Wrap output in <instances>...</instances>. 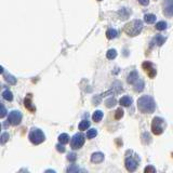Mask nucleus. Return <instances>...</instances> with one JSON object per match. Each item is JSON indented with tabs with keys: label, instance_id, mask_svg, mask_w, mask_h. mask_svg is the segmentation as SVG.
Returning <instances> with one entry per match:
<instances>
[{
	"label": "nucleus",
	"instance_id": "1",
	"mask_svg": "<svg viewBox=\"0 0 173 173\" xmlns=\"http://www.w3.org/2000/svg\"><path fill=\"white\" fill-rule=\"evenodd\" d=\"M137 108L143 114H152L156 109V103L149 95H142L137 100Z\"/></svg>",
	"mask_w": 173,
	"mask_h": 173
},
{
	"label": "nucleus",
	"instance_id": "2",
	"mask_svg": "<svg viewBox=\"0 0 173 173\" xmlns=\"http://www.w3.org/2000/svg\"><path fill=\"white\" fill-rule=\"evenodd\" d=\"M143 29V22L139 20H133L130 23L124 25V33L130 37H135L137 35L141 34V31Z\"/></svg>",
	"mask_w": 173,
	"mask_h": 173
},
{
	"label": "nucleus",
	"instance_id": "3",
	"mask_svg": "<svg viewBox=\"0 0 173 173\" xmlns=\"http://www.w3.org/2000/svg\"><path fill=\"white\" fill-rule=\"evenodd\" d=\"M167 123H165V119H162L161 117H155L152 121V131L155 135H160L163 133Z\"/></svg>",
	"mask_w": 173,
	"mask_h": 173
},
{
	"label": "nucleus",
	"instance_id": "4",
	"mask_svg": "<svg viewBox=\"0 0 173 173\" xmlns=\"http://www.w3.org/2000/svg\"><path fill=\"white\" fill-rule=\"evenodd\" d=\"M28 139L34 145H39V144H41L42 142H44L46 135H44V133L40 129H38V128H33V129L30 130V132H29Z\"/></svg>",
	"mask_w": 173,
	"mask_h": 173
},
{
	"label": "nucleus",
	"instance_id": "5",
	"mask_svg": "<svg viewBox=\"0 0 173 173\" xmlns=\"http://www.w3.org/2000/svg\"><path fill=\"white\" fill-rule=\"evenodd\" d=\"M139 162V158L137 155H135L133 152V156H129V152H127V157H126V160H124V165H126V168L129 172H134L136 170L137 165Z\"/></svg>",
	"mask_w": 173,
	"mask_h": 173
},
{
	"label": "nucleus",
	"instance_id": "6",
	"mask_svg": "<svg viewBox=\"0 0 173 173\" xmlns=\"http://www.w3.org/2000/svg\"><path fill=\"white\" fill-rule=\"evenodd\" d=\"M83 144H85V136L81 133H77L72 137L70 146H72V149H79V148L82 147Z\"/></svg>",
	"mask_w": 173,
	"mask_h": 173
},
{
	"label": "nucleus",
	"instance_id": "7",
	"mask_svg": "<svg viewBox=\"0 0 173 173\" xmlns=\"http://www.w3.org/2000/svg\"><path fill=\"white\" fill-rule=\"evenodd\" d=\"M22 118H23V116H22L21 111H12L8 116V122L12 126H18V124L21 123Z\"/></svg>",
	"mask_w": 173,
	"mask_h": 173
},
{
	"label": "nucleus",
	"instance_id": "8",
	"mask_svg": "<svg viewBox=\"0 0 173 173\" xmlns=\"http://www.w3.org/2000/svg\"><path fill=\"white\" fill-rule=\"evenodd\" d=\"M142 67L144 69V72L147 74V76L149 78H155L156 75H157V69L155 68V66L152 65V63L150 62H144L142 64Z\"/></svg>",
	"mask_w": 173,
	"mask_h": 173
},
{
	"label": "nucleus",
	"instance_id": "9",
	"mask_svg": "<svg viewBox=\"0 0 173 173\" xmlns=\"http://www.w3.org/2000/svg\"><path fill=\"white\" fill-rule=\"evenodd\" d=\"M163 14L168 18L173 16V0H165L163 1Z\"/></svg>",
	"mask_w": 173,
	"mask_h": 173
},
{
	"label": "nucleus",
	"instance_id": "10",
	"mask_svg": "<svg viewBox=\"0 0 173 173\" xmlns=\"http://www.w3.org/2000/svg\"><path fill=\"white\" fill-rule=\"evenodd\" d=\"M104 160V154L103 152H93L92 156H91V161L93 163H101Z\"/></svg>",
	"mask_w": 173,
	"mask_h": 173
},
{
	"label": "nucleus",
	"instance_id": "11",
	"mask_svg": "<svg viewBox=\"0 0 173 173\" xmlns=\"http://www.w3.org/2000/svg\"><path fill=\"white\" fill-rule=\"evenodd\" d=\"M118 14H119V18L120 20H127L129 18V15H131V10H129L128 8H122L121 10L118 11Z\"/></svg>",
	"mask_w": 173,
	"mask_h": 173
},
{
	"label": "nucleus",
	"instance_id": "12",
	"mask_svg": "<svg viewBox=\"0 0 173 173\" xmlns=\"http://www.w3.org/2000/svg\"><path fill=\"white\" fill-rule=\"evenodd\" d=\"M139 79V74H137L136 72H131L129 74V76H128V83H130V85H134L135 82H136L137 80Z\"/></svg>",
	"mask_w": 173,
	"mask_h": 173
},
{
	"label": "nucleus",
	"instance_id": "13",
	"mask_svg": "<svg viewBox=\"0 0 173 173\" xmlns=\"http://www.w3.org/2000/svg\"><path fill=\"white\" fill-rule=\"evenodd\" d=\"M24 105H25L26 109H28L30 113H35V111H36V107H35V106L33 105V103H31V98H30V96H28V98H25V101H24Z\"/></svg>",
	"mask_w": 173,
	"mask_h": 173
},
{
	"label": "nucleus",
	"instance_id": "14",
	"mask_svg": "<svg viewBox=\"0 0 173 173\" xmlns=\"http://www.w3.org/2000/svg\"><path fill=\"white\" fill-rule=\"evenodd\" d=\"M132 102H133V100H132V98H130V96H122L121 98H120V101H119V103L121 104L122 106H130L132 104Z\"/></svg>",
	"mask_w": 173,
	"mask_h": 173
},
{
	"label": "nucleus",
	"instance_id": "15",
	"mask_svg": "<svg viewBox=\"0 0 173 173\" xmlns=\"http://www.w3.org/2000/svg\"><path fill=\"white\" fill-rule=\"evenodd\" d=\"M165 37L161 36V35H157L152 41V43H156L157 46H162L165 43Z\"/></svg>",
	"mask_w": 173,
	"mask_h": 173
},
{
	"label": "nucleus",
	"instance_id": "16",
	"mask_svg": "<svg viewBox=\"0 0 173 173\" xmlns=\"http://www.w3.org/2000/svg\"><path fill=\"white\" fill-rule=\"evenodd\" d=\"M133 85H134V90L136 91V92H141V91L144 90V81H143L141 78H139V80H137Z\"/></svg>",
	"mask_w": 173,
	"mask_h": 173
},
{
	"label": "nucleus",
	"instance_id": "17",
	"mask_svg": "<svg viewBox=\"0 0 173 173\" xmlns=\"http://www.w3.org/2000/svg\"><path fill=\"white\" fill-rule=\"evenodd\" d=\"M117 30L114 28H109L108 30L106 31V37H107V39H114L117 37Z\"/></svg>",
	"mask_w": 173,
	"mask_h": 173
},
{
	"label": "nucleus",
	"instance_id": "18",
	"mask_svg": "<svg viewBox=\"0 0 173 173\" xmlns=\"http://www.w3.org/2000/svg\"><path fill=\"white\" fill-rule=\"evenodd\" d=\"M103 118V113L101 111H96L94 114L92 115V119L94 120L95 122H100Z\"/></svg>",
	"mask_w": 173,
	"mask_h": 173
},
{
	"label": "nucleus",
	"instance_id": "19",
	"mask_svg": "<svg viewBox=\"0 0 173 173\" xmlns=\"http://www.w3.org/2000/svg\"><path fill=\"white\" fill-rule=\"evenodd\" d=\"M156 15H154V14H146V15L144 16V21L146 22L147 24H152L156 22Z\"/></svg>",
	"mask_w": 173,
	"mask_h": 173
},
{
	"label": "nucleus",
	"instance_id": "20",
	"mask_svg": "<svg viewBox=\"0 0 173 173\" xmlns=\"http://www.w3.org/2000/svg\"><path fill=\"white\" fill-rule=\"evenodd\" d=\"M89 127H90V121H88V120H82V121L79 123V126H78L79 130H81V131H85V130H87Z\"/></svg>",
	"mask_w": 173,
	"mask_h": 173
},
{
	"label": "nucleus",
	"instance_id": "21",
	"mask_svg": "<svg viewBox=\"0 0 173 173\" xmlns=\"http://www.w3.org/2000/svg\"><path fill=\"white\" fill-rule=\"evenodd\" d=\"M167 28H168V24L165 21H160L156 24V29H158V30H165Z\"/></svg>",
	"mask_w": 173,
	"mask_h": 173
},
{
	"label": "nucleus",
	"instance_id": "22",
	"mask_svg": "<svg viewBox=\"0 0 173 173\" xmlns=\"http://www.w3.org/2000/svg\"><path fill=\"white\" fill-rule=\"evenodd\" d=\"M59 143H63V144H67L69 142V136L66 133H62V134L59 136Z\"/></svg>",
	"mask_w": 173,
	"mask_h": 173
},
{
	"label": "nucleus",
	"instance_id": "23",
	"mask_svg": "<svg viewBox=\"0 0 173 173\" xmlns=\"http://www.w3.org/2000/svg\"><path fill=\"white\" fill-rule=\"evenodd\" d=\"M106 56H107V59H116L117 56V51L115 49H111L107 51V53H106Z\"/></svg>",
	"mask_w": 173,
	"mask_h": 173
},
{
	"label": "nucleus",
	"instance_id": "24",
	"mask_svg": "<svg viewBox=\"0 0 173 173\" xmlns=\"http://www.w3.org/2000/svg\"><path fill=\"white\" fill-rule=\"evenodd\" d=\"M2 96H3V98H5V100H7V101H12V100H13V94H12V92H11V91H9V90L3 91Z\"/></svg>",
	"mask_w": 173,
	"mask_h": 173
},
{
	"label": "nucleus",
	"instance_id": "25",
	"mask_svg": "<svg viewBox=\"0 0 173 173\" xmlns=\"http://www.w3.org/2000/svg\"><path fill=\"white\" fill-rule=\"evenodd\" d=\"M96 135H98V130L96 129H90L88 132H87V137H88L89 139H94Z\"/></svg>",
	"mask_w": 173,
	"mask_h": 173
},
{
	"label": "nucleus",
	"instance_id": "26",
	"mask_svg": "<svg viewBox=\"0 0 173 173\" xmlns=\"http://www.w3.org/2000/svg\"><path fill=\"white\" fill-rule=\"evenodd\" d=\"M105 105H106V107L111 108V107H113V106L116 105V100H115V98H108V100L105 102Z\"/></svg>",
	"mask_w": 173,
	"mask_h": 173
},
{
	"label": "nucleus",
	"instance_id": "27",
	"mask_svg": "<svg viewBox=\"0 0 173 173\" xmlns=\"http://www.w3.org/2000/svg\"><path fill=\"white\" fill-rule=\"evenodd\" d=\"M5 81L9 82L10 85H15L16 83V79L11 75H5Z\"/></svg>",
	"mask_w": 173,
	"mask_h": 173
},
{
	"label": "nucleus",
	"instance_id": "28",
	"mask_svg": "<svg viewBox=\"0 0 173 173\" xmlns=\"http://www.w3.org/2000/svg\"><path fill=\"white\" fill-rule=\"evenodd\" d=\"M122 116H123V111H122L121 108H118L116 111V113H115V118H116V119H120Z\"/></svg>",
	"mask_w": 173,
	"mask_h": 173
},
{
	"label": "nucleus",
	"instance_id": "29",
	"mask_svg": "<svg viewBox=\"0 0 173 173\" xmlns=\"http://www.w3.org/2000/svg\"><path fill=\"white\" fill-rule=\"evenodd\" d=\"M9 137H10V135H9V133H2V135H1V144H5L7 141L9 139Z\"/></svg>",
	"mask_w": 173,
	"mask_h": 173
},
{
	"label": "nucleus",
	"instance_id": "30",
	"mask_svg": "<svg viewBox=\"0 0 173 173\" xmlns=\"http://www.w3.org/2000/svg\"><path fill=\"white\" fill-rule=\"evenodd\" d=\"M67 159L69 161H75L77 159V155H76L75 152H69L67 156Z\"/></svg>",
	"mask_w": 173,
	"mask_h": 173
},
{
	"label": "nucleus",
	"instance_id": "31",
	"mask_svg": "<svg viewBox=\"0 0 173 173\" xmlns=\"http://www.w3.org/2000/svg\"><path fill=\"white\" fill-rule=\"evenodd\" d=\"M80 169L78 168L76 165H72L69 168H67V172H76V171H79Z\"/></svg>",
	"mask_w": 173,
	"mask_h": 173
},
{
	"label": "nucleus",
	"instance_id": "32",
	"mask_svg": "<svg viewBox=\"0 0 173 173\" xmlns=\"http://www.w3.org/2000/svg\"><path fill=\"white\" fill-rule=\"evenodd\" d=\"M56 149L59 150V152H65V146L63 143H59V144L56 145Z\"/></svg>",
	"mask_w": 173,
	"mask_h": 173
},
{
	"label": "nucleus",
	"instance_id": "33",
	"mask_svg": "<svg viewBox=\"0 0 173 173\" xmlns=\"http://www.w3.org/2000/svg\"><path fill=\"white\" fill-rule=\"evenodd\" d=\"M145 172H146V173H149V172H152V173H154V172H155V171H156V169L155 168H154V167H152V165H148V167H146V168H145Z\"/></svg>",
	"mask_w": 173,
	"mask_h": 173
},
{
	"label": "nucleus",
	"instance_id": "34",
	"mask_svg": "<svg viewBox=\"0 0 173 173\" xmlns=\"http://www.w3.org/2000/svg\"><path fill=\"white\" fill-rule=\"evenodd\" d=\"M142 5H147L149 3V0H137Z\"/></svg>",
	"mask_w": 173,
	"mask_h": 173
},
{
	"label": "nucleus",
	"instance_id": "35",
	"mask_svg": "<svg viewBox=\"0 0 173 173\" xmlns=\"http://www.w3.org/2000/svg\"><path fill=\"white\" fill-rule=\"evenodd\" d=\"M1 109H2V111H1V117L3 118V117L5 116V114H7V111H5V107L3 105L1 106Z\"/></svg>",
	"mask_w": 173,
	"mask_h": 173
},
{
	"label": "nucleus",
	"instance_id": "36",
	"mask_svg": "<svg viewBox=\"0 0 173 173\" xmlns=\"http://www.w3.org/2000/svg\"><path fill=\"white\" fill-rule=\"evenodd\" d=\"M98 1H102V0H98Z\"/></svg>",
	"mask_w": 173,
	"mask_h": 173
}]
</instances>
